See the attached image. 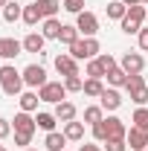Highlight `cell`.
Masks as SVG:
<instances>
[{
	"instance_id": "16",
	"label": "cell",
	"mask_w": 148,
	"mask_h": 151,
	"mask_svg": "<svg viewBox=\"0 0 148 151\" xmlns=\"http://www.w3.org/2000/svg\"><path fill=\"white\" fill-rule=\"evenodd\" d=\"M41 20H44V15H41L38 3H29V6H23V23H26V26H38Z\"/></svg>"
},
{
	"instance_id": "42",
	"label": "cell",
	"mask_w": 148,
	"mask_h": 151,
	"mask_svg": "<svg viewBox=\"0 0 148 151\" xmlns=\"http://www.w3.org/2000/svg\"><path fill=\"white\" fill-rule=\"evenodd\" d=\"M122 3H125V6H137L139 0H122Z\"/></svg>"
},
{
	"instance_id": "33",
	"label": "cell",
	"mask_w": 148,
	"mask_h": 151,
	"mask_svg": "<svg viewBox=\"0 0 148 151\" xmlns=\"http://www.w3.org/2000/svg\"><path fill=\"white\" fill-rule=\"evenodd\" d=\"M96 61H99V64L105 67V73H111L113 67H116V58H113L111 52H99V55H96Z\"/></svg>"
},
{
	"instance_id": "2",
	"label": "cell",
	"mask_w": 148,
	"mask_h": 151,
	"mask_svg": "<svg viewBox=\"0 0 148 151\" xmlns=\"http://www.w3.org/2000/svg\"><path fill=\"white\" fill-rule=\"evenodd\" d=\"M70 55L75 61H90V58L99 55V41L96 38H78L73 47H70Z\"/></svg>"
},
{
	"instance_id": "27",
	"label": "cell",
	"mask_w": 148,
	"mask_h": 151,
	"mask_svg": "<svg viewBox=\"0 0 148 151\" xmlns=\"http://www.w3.org/2000/svg\"><path fill=\"white\" fill-rule=\"evenodd\" d=\"M128 20H137V23H142V20L148 18V9L145 3H137V6H128V15H125Z\"/></svg>"
},
{
	"instance_id": "7",
	"label": "cell",
	"mask_w": 148,
	"mask_h": 151,
	"mask_svg": "<svg viewBox=\"0 0 148 151\" xmlns=\"http://www.w3.org/2000/svg\"><path fill=\"white\" fill-rule=\"evenodd\" d=\"M125 142H128L131 151H145V148H148V131L137 128V125H131V128H128V137H125Z\"/></svg>"
},
{
	"instance_id": "25",
	"label": "cell",
	"mask_w": 148,
	"mask_h": 151,
	"mask_svg": "<svg viewBox=\"0 0 148 151\" xmlns=\"http://www.w3.org/2000/svg\"><path fill=\"white\" fill-rule=\"evenodd\" d=\"M128 15V6L122 3V0H113V3H108V18H113V20H122Z\"/></svg>"
},
{
	"instance_id": "10",
	"label": "cell",
	"mask_w": 148,
	"mask_h": 151,
	"mask_svg": "<svg viewBox=\"0 0 148 151\" xmlns=\"http://www.w3.org/2000/svg\"><path fill=\"white\" fill-rule=\"evenodd\" d=\"M55 70L64 76V78H67V76H78V61H75L73 55H64V52H61V55L55 58Z\"/></svg>"
},
{
	"instance_id": "31",
	"label": "cell",
	"mask_w": 148,
	"mask_h": 151,
	"mask_svg": "<svg viewBox=\"0 0 148 151\" xmlns=\"http://www.w3.org/2000/svg\"><path fill=\"white\" fill-rule=\"evenodd\" d=\"M137 128H142V131H148V108H137L134 111V119H131Z\"/></svg>"
},
{
	"instance_id": "9",
	"label": "cell",
	"mask_w": 148,
	"mask_h": 151,
	"mask_svg": "<svg viewBox=\"0 0 148 151\" xmlns=\"http://www.w3.org/2000/svg\"><path fill=\"white\" fill-rule=\"evenodd\" d=\"M35 131H38L35 116H29L26 111H20L18 116H15V134H35Z\"/></svg>"
},
{
	"instance_id": "21",
	"label": "cell",
	"mask_w": 148,
	"mask_h": 151,
	"mask_svg": "<svg viewBox=\"0 0 148 151\" xmlns=\"http://www.w3.org/2000/svg\"><path fill=\"white\" fill-rule=\"evenodd\" d=\"M78 35H81V32H78V26H61L58 41H61V44H67V47H73L75 41H78Z\"/></svg>"
},
{
	"instance_id": "18",
	"label": "cell",
	"mask_w": 148,
	"mask_h": 151,
	"mask_svg": "<svg viewBox=\"0 0 148 151\" xmlns=\"http://www.w3.org/2000/svg\"><path fill=\"white\" fill-rule=\"evenodd\" d=\"M3 20H6V23L23 20V6H18V3H6V6H3Z\"/></svg>"
},
{
	"instance_id": "26",
	"label": "cell",
	"mask_w": 148,
	"mask_h": 151,
	"mask_svg": "<svg viewBox=\"0 0 148 151\" xmlns=\"http://www.w3.org/2000/svg\"><path fill=\"white\" fill-rule=\"evenodd\" d=\"M38 102H41V96H38V93H32V90H29V93H23V96H20V111L32 113V111L38 108Z\"/></svg>"
},
{
	"instance_id": "35",
	"label": "cell",
	"mask_w": 148,
	"mask_h": 151,
	"mask_svg": "<svg viewBox=\"0 0 148 151\" xmlns=\"http://www.w3.org/2000/svg\"><path fill=\"white\" fill-rule=\"evenodd\" d=\"M139 29H142V23H137V20L122 18V32H125V35H139Z\"/></svg>"
},
{
	"instance_id": "32",
	"label": "cell",
	"mask_w": 148,
	"mask_h": 151,
	"mask_svg": "<svg viewBox=\"0 0 148 151\" xmlns=\"http://www.w3.org/2000/svg\"><path fill=\"white\" fill-rule=\"evenodd\" d=\"M64 87H67V93H78V90H84V81H81V76H67Z\"/></svg>"
},
{
	"instance_id": "28",
	"label": "cell",
	"mask_w": 148,
	"mask_h": 151,
	"mask_svg": "<svg viewBox=\"0 0 148 151\" xmlns=\"http://www.w3.org/2000/svg\"><path fill=\"white\" fill-rule=\"evenodd\" d=\"M105 78H108V84H113V87H119V84H125V81H128V73H125L122 67H113V70H111L108 76H105Z\"/></svg>"
},
{
	"instance_id": "46",
	"label": "cell",
	"mask_w": 148,
	"mask_h": 151,
	"mask_svg": "<svg viewBox=\"0 0 148 151\" xmlns=\"http://www.w3.org/2000/svg\"><path fill=\"white\" fill-rule=\"evenodd\" d=\"M26 151H35V148H26Z\"/></svg>"
},
{
	"instance_id": "48",
	"label": "cell",
	"mask_w": 148,
	"mask_h": 151,
	"mask_svg": "<svg viewBox=\"0 0 148 151\" xmlns=\"http://www.w3.org/2000/svg\"><path fill=\"white\" fill-rule=\"evenodd\" d=\"M145 151H148V148H145Z\"/></svg>"
},
{
	"instance_id": "40",
	"label": "cell",
	"mask_w": 148,
	"mask_h": 151,
	"mask_svg": "<svg viewBox=\"0 0 148 151\" xmlns=\"http://www.w3.org/2000/svg\"><path fill=\"white\" fill-rule=\"evenodd\" d=\"M139 47L148 50V29H139Z\"/></svg>"
},
{
	"instance_id": "14",
	"label": "cell",
	"mask_w": 148,
	"mask_h": 151,
	"mask_svg": "<svg viewBox=\"0 0 148 151\" xmlns=\"http://www.w3.org/2000/svg\"><path fill=\"white\" fill-rule=\"evenodd\" d=\"M44 44H47V38L38 35V32H29V35L23 38V50H26V52H41Z\"/></svg>"
},
{
	"instance_id": "37",
	"label": "cell",
	"mask_w": 148,
	"mask_h": 151,
	"mask_svg": "<svg viewBox=\"0 0 148 151\" xmlns=\"http://www.w3.org/2000/svg\"><path fill=\"white\" fill-rule=\"evenodd\" d=\"M105 148L108 151H128V142H125V139H108Z\"/></svg>"
},
{
	"instance_id": "39",
	"label": "cell",
	"mask_w": 148,
	"mask_h": 151,
	"mask_svg": "<svg viewBox=\"0 0 148 151\" xmlns=\"http://www.w3.org/2000/svg\"><path fill=\"white\" fill-rule=\"evenodd\" d=\"M9 134H12V125H9L6 119H0V139H6Z\"/></svg>"
},
{
	"instance_id": "22",
	"label": "cell",
	"mask_w": 148,
	"mask_h": 151,
	"mask_svg": "<svg viewBox=\"0 0 148 151\" xmlns=\"http://www.w3.org/2000/svg\"><path fill=\"white\" fill-rule=\"evenodd\" d=\"M61 26H64V23H58L55 18H47V20H44L41 35H44V38H58V35H61Z\"/></svg>"
},
{
	"instance_id": "8",
	"label": "cell",
	"mask_w": 148,
	"mask_h": 151,
	"mask_svg": "<svg viewBox=\"0 0 148 151\" xmlns=\"http://www.w3.org/2000/svg\"><path fill=\"white\" fill-rule=\"evenodd\" d=\"M119 67H122L128 76H139V73H142V67H145V58L139 55V52H125V58H122Z\"/></svg>"
},
{
	"instance_id": "45",
	"label": "cell",
	"mask_w": 148,
	"mask_h": 151,
	"mask_svg": "<svg viewBox=\"0 0 148 151\" xmlns=\"http://www.w3.org/2000/svg\"><path fill=\"white\" fill-rule=\"evenodd\" d=\"M0 151H6V148H3V145H0Z\"/></svg>"
},
{
	"instance_id": "44",
	"label": "cell",
	"mask_w": 148,
	"mask_h": 151,
	"mask_svg": "<svg viewBox=\"0 0 148 151\" xmlns=\"http://www.w3.org/2000/svg\"><path fill=\"white\" fill-rule=\"evenodd\" d=\"M139 3H148V0H139Z\"/></svg>"
},
{
	"instance_id": "29",
	"label": "cell",
	"mask_w": 148,
	"mask_h": 151,
	"mask_svg": "<svg viewBox=\"0 0 148 151\" xmlns=\"http://www.w3.org/2000/svg\"><path fill=\"white\" fill-rule=\"evenodd\" d=\"M102 93H105L102 78H87L84 81V96H102Z\"/></svg>"
},
{
	"instance_id": "36",
	"label": "cell",
	"mask_w": 148,
	"mask_h": 151,
	"mask_svg": "<svg viewBox=\"0 0 148 151\" xmlns=\"http://www.w3.org/2000/svg\"><path fill=\"white\" fill-rule=\"evenodd\" d=\"M93 137H96L99 142H105V139H108V125H105V119L93 125Z\"/></svg>"
},
{
	"instance_id": "23",
	"label": "cell",
	"mask_w": 148,
	"mask_h": 151,
	"mask_svg": "<svg viewBox=\"0 0 148 151\" xmlns=\"http://www.w3.org/2000/svg\"><path fill=\"white\" fill-rule=\"evenodd\" d=\"M102 119H105V108H102V105H90V108H84V122L96 125V122H102Z\"/></svg>"
},
{
	"instance_id": "20",
	"label": "cell",
	"mask_w": 148,
	"mask_h": 151,
	"mask_svg": "<svg viewBox=\"0 0 148 151\" xmlns=\"http://www.w3.org/2000/svg\"><path fill=\"white\" fill-rule=\"evenodd\" d=\"M64 137L67 139H84V125L81 122H64Z\"/></svg>"
},
{
	"instance_id": "19",
	"label": "cell",
	"mask_w": 148,
	"mask_h": 151,
	"mask_svg": "<svg viewBox=\"0 0 148 151\" xmlns=\"http://www.w3.org/2000/svg\"><path fill=\"white\" fill-rule=\"evenodd\" d=\"M35 3H38V9H41V15H44V20H47V18H55L58 9H61L58 0H35Z\"/></svg>"
},
{
	"instance_id": "34",
	"label": "cell",
	"mask_w": 148,
	"mask_h": 151,
	"mask_svg": "<svg viewBox=\"0 0 148 151\" xmlns=\"http://www.w3.org/2000/svg\"><path fill=\"white\" fill-rule=\"evenodd\" d=\"M61 6H64L70 15H81V12H84V0H64Z\"/></svg>"
},
{
	"instance_id": "5",
	"label": "cell",
	"mask_w": 148,
	"mask_h": 151,
	"mask_svg": "<svg viewBox=\"0 0 148 151\" xmlns=\"http://www.w3.org/2000/svg\"><path fill=\"white\" fill-rule=\"evenodd\" d=\"M23 84H26V87H38V90H41V87L47 84V70H44L41 64H29V67L23 70Z\"/></svg>"
},
{
	"instance_id": "43",
	"label": "cell",
	"mask_w": 148,
	"mask_h": 151,
	"mask_svg": "<svg viewBox=\"0 0 148 151\" xmlns=\"http://www.w3.org/2000/svg\"><path fill=\"white\" fill-rule=\"evenodd\" d=\"M6 3H9V0H0V9H3V6H6Z\"/></svg>"
},
{
	"instance_id": "13",
	"label": "cell",
	"mask_w": 148,
	"mask_h": 151,
	"mask_svg": "<svg viewBox=\"0 0 148 151\" xmlns=\"http://www.w3.org/2000/svg\"><path fill=\"white\" fill-rule=\"evenodd\" d=\"M44 148H50V151H64V148H67V137H64V134H58V131H50V134H47V139H44Z\"/></svg>"
},
{
	"instance_id": "41",
	"label": "cell",
	"mask_w": 148,
	"mask_h": 151,
	"mask_svg": "<svg viewBox=\"0 0 148 151\" xmlns=\"http://www.w3.org/2000/svg\"><path fill=\"white\" fill-rule=\"evenodd\" d=\"M78 151H102V148H99V145H81Z\"/></svg>"
},
{
	"instance_id": "11",
	"label": "cell",
	"mask_w": 148,
	"mask_h": 151,
	"mask_svg": "<svg viewBox=\"0 0 148 151\" xmlns=\"http://www.w3.org/2000/svg\"><path fill=\"white\" fill-rule=\"evenodd\" d=\"M105 125H108V139H125V137H128L125 122H122V119H116V116H108V119H105ZM108 139H105V142H108Z\"/></svg>"
},
{
	"instance_id": "1",
	"label": "cell",
	"mask_w": 148,
	"mask_h": 151,
	"mask_svg": "<svg viewBox=\"0 0 148 151\" xmlns=\"http://www.w3.org/2000/svg\"><path fill=\"white\" fill-rule=\"evenodd\" d=\"M0 87L6 96H18L20 87H23V73H18L15 67H0Z\"/></svg>"
},
{
	"instance_id": "38",
	"label": "cell",
	"mask_w": 148,
	"mask_h": 151,
	"mask_svg": "<svg viewBox=\"0 0 148 151\" xmlns=\"http://www.w3.org/2000/svg\"><path fill=\"white\" fill-rule=\"evenodd\" d=\"M32 137H35V134H15V145H23V148H26V145L32 142Z\"/></svg>"
},
{
	"instance_id": "24",
	"label": "cell",
	"mask_w": 148,
	"mask_h": 151,
	"mask_svg": "<svg viewBox=\"0 0 148 151\" xmlns=\"http://www.w3.org/2000/svg\"><path fill=\"white\" fill-rule=\"evenodd\" d=\"M35 122H38V128H44V131L50 134V131H55L58 116H55V113H38V116H35Z\"/></svg>"
},
{
	"instance_id": "3",
	"label": "cell",
	"mask_w": 148,
	"mask_h": 151,
	"mask_svg": "<svg viewBox=\"0 0 148 151\" xmlns=\"http://www.w3.org/2000/svg\"><path fill=\"white\" fill-rule=\"evenodd\" d=\"M125 87H128V93H131V102H137L139 108H145V102H148V84H145V78H142V76H128Z\"/></svg>"
},
{
	"instance_id": "4",
	"label": "cell",
	"mask_w": 148,
	"mask_h": 151,
	"mask_svg": "<svg viewBox=\"0 0 148 151\" xmlns=\"http://www.w3.org/2000/svg\"><path fill=\"white\" fill-rule=\"evenodd\" d=\"M38 96H41V102L58 105V102H67V87H64L61 81H47V84L38 90Z\"/></svg>"
},
{
	"instance_id": "17",
	"label": "cell",
	"mask_w": 148,
	"mask_h": 151,
	"mask_svg": "<svg viewBox=\"0 0 148 151\" xmlns=\"http://www.w3.org/2000/svg\"><path fill=\"white\" fill-rule=\"evenodd\" d=\"M55 116H58V122H73L75 119V105L73 102H58L55 105Z\"/></svg>"
},
{
	"instance_id": "47",
	"label": "cell",
	"mask_w": 148,
	"mask_h": 151,
	"mask_svg": "<svg viewBox=\"0 0 148 151\" xmlns=\"http://www.w3.org/2000/svg\"><path fill=\"white\" fill-rule=\"evenodd\" d=\"M64 151H67V148H64Z\"/></svg>"
},
{
	"instance_id": "30",
	"label": "cell",
	"mask_w": 148,
	"mask_h": 151,
	"mask_svg": "<svg viewBox=\"0 0 148 151\" xmlns=\"http://www.w3.org/2000/svg\"><path fill=\"white\" fill-rule=\"evenodd\" d=\"M84 73H87V78H105V76H108V73H105V67H102L96 58H90V61H87Z\"/></svg>"
},
{
	"instance_id": "6",
	"label": "cell",
	"mask_w": 148,
	"mask_h": 151,
	"mask_svg": "<svg viewBox=\"0 0 148 151\" xmlns=\"http://www.w3.org/2000/svg\"><path fill=\"white\" fill-rule=\"evenodd\" d=\"M75 26H78V32L84 38H93L99 32V18L93 12H81V15H75Z\"/></svg>"
},
{
	"instance_id": "15",
	"label": "cell",
	"mask_w": 148,
	"mask_h": 151,
	"mask_svg": "<svg viewBox=\"0 0 148 151\" xmlns=\"http://www.w3.org/2000/svg\"><path fill=\"white\" fill-rule=\"evenodd\" d=\"M99 105H102L105 111H116V108L122 105V96L116 93V90H105V93L99 96Z\"/></svg>"
},
{
	"instance_id": "12",
	"label": "cell",
	"mask_w": 148,
	"mask_h": 151,
	"mask_svg": "<svg viewBox=\"0 0 148 151\" xmlns=\"http://www.w3.org/2000/svg\"><path fill=\"white\" fill-rule=\"evenodd\" d=\"M20 50H23V41H15V38H0V58H18Z\"/></svg>"
}]
</instances>
